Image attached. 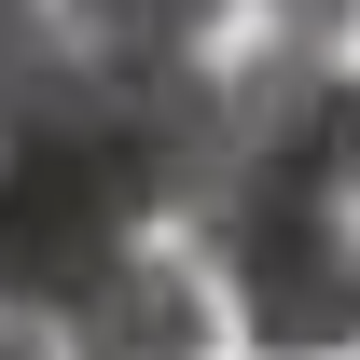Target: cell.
I'll use <instances>...</instances> for the list:
<instances>
[{"label":"cell","instance_id":"1","mask_svg":"<svg viewBox=\"0 0 360 360\" xmlns=\"http://www.w3.org/2000/svg\"><path fill=\"white\" fill-rule=\"evenodd\" d=\"M28 139L70 153V167H97L111 194H125V222H153V208H208V180H222V84H208L194 56H167V70L84 56V70L42 97ZM0 153H14V139H0Z\"/></svg>","mask_w":360,"mask_h":360},{"label":"cell","instance_id":"2","mask_svg":"<svg viewBox=\"0 0 360 360\" xmlns=\"http://www.w3.org/2000/svg\"><path fill=\"white\" fill-rule=\"evenodd\" d=\"M264 208H360V70H333L319 42H277L264 70L222 84L208 222H264Z\"/></svg>","mask_w":360,"mask_h":360},{"label":"cell","instance_id":"3","mask_svg":"<svg viewBox=\"0 0 360 360\" xmlns=\"http://www.w3.org/2000/svg\"><path fill=\"white\" fill-rule=\"evenodd\" d=\"M125 194L97 167H70V153H42V139H14L0 153V319H70V305H97L111 277L139 264L125 250Z\"/></svg>","mask_w":360,"mask_h":360},{"label":"cell","instance_id":"4","mask_svg":"<svg viewBox=\"0 0 360 360\" xmlns=\"http://www.w3.org/2000/svg\"><path fill=\"white\" fill-rule=\"evenodd\" d=\"M236 277V319L277 360H333L360 347V222L347 208H264V222H208Z\"/></svg>","mask_w":360,"mask_h":360},{"label":"cell","instance_id":"5","mask_svg":"<svg viewBox=\"0 0 360 360\" xmlns=\"http://www.w3.org/2000/svg\"><path fill=\"white\" fill-rule=\"evenodd\" d=\"M70 360H208V291L167 250H139L97 305H70Z\"/></svg>","mask_w":360,"mask_h":360},{"label":"cell","instance_id":"6","mask_svg":"<svg viewBox=\"0 0 360 360\" xmlns=\"http://www.w3.org/2000/svg\"><path fill=\"white\" fill-rule=\"evenodd\" d=\"M84 70V42H70V14L56 0H0V139L42 125V97Z\"/></svg>","mask_w":360,"mask_h":360},{"label":"cell","instance_id":"7","mask_svg":"<svg viewBox=\"0 0 360 360\" xmlns=\"http://www.w3.org/2000/svg\"><path fill=\"white\" fill-rule=\"evenodd\" d=\"M56 14H70V42H84V56L167 70V56H194V42H208V14H222V0H56Z\"/></svg>","mask_w":360,"mask_h":360},{"label":"cell","instance_id":"8","mask_svg":"<svg viewBox=\"0 0 360 360\" xmlns=\"http://www.w3.org/2000/svg\"><path fill=\"white\" fill-rule=\"evenodd\" d=\"M264 14H277V28H347L360 0H264Z\"/></svg>","mask_w":360,"mask_h":360},{"label":"cell","instance_id":"9","mask_svg":"<svg viewBox=\"0 0 360 360\" xmlns=\"http://www.w3.org/2000/svg\"><path fill=\"white\" fill-rule=\"evenodd\" d=\"M0 360H42V333H28V319H0Z\"/></svg>","mask_w":360,"mask_h":360}]
</instances>
